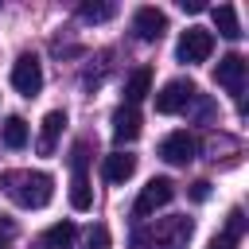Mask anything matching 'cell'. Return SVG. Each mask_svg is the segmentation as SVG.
Returning <instances> with one entry per match:
<instances>
[{"label":"cell","instance_id":"ac0fdd59","mask_svg":"<svg viewBox=\"0 0 249 249\" xmlns=\"http://www.w3.org/2000/svg\"><path fill=\"white\" fill-rule=\"evenodd\" d=\"M4 144L8 148H23L27 144V121L23 117H8L4 121Z\"/></svg>","mask_w":249,"mask_h":249},{"label":"cell","instance_id":"277c9868","mask_svg":"<svg viewBox=\"0 0 249 249\" xmlns=\"http://www.w3.org/2000/svg\"><path fill=\"white\" fill-rule=\"evenodd\" d=\"M210 51H214V35H210L206 27H187V31L179 35L175 58H179V62H187V66H195V62H206V58H210Z\"/></svg>","mask_w":249,"mask_h":249},{"label":"cell","instance_id":"5b68a950","mask_svg":"<svg viewBox=\"0 0 249 249\" xmlns=\"http://www.w3.org/2000/svg\"><path fill=\"white\" fill-rule=\"evenodd\" d=\"M195 97H198V89H195L191 78H171V82L156 93V113H183Z\"/></svg>","mask_w":249,"mask_h":249},{"label":"cell","instance_id":"4fadbf2b","mask_svg":"<svg viewBox=\"0 0 249 249\" xmlns=\"http://www.w3.org/2000/svg\"><path fill=\"white\" fill-rule=\"evenodd\" d=\"M148 93H152V70L140 66V70H132V78L124 82V105H136V101H144Z\"/></svg>","mask_w":249,"mask_h":249},{"label":"cell","instance_id":"3957f363","mask_svg":"<svg viewBox=\"0 0 249 249\" xmlns=\"http://www.w3.org/2000/svg\"><path fill=\"white\" fill-rule=\"evenodd\" d=\"M175 198V183L167 179V175H156V179H148L144 187H140V195H136V218H148V214H156L160 206H167Z\"/></svg>","mask_w":249,"mask_h":249},{"label":"cell","instance_id":"cb8c5ba5","mask_svg":"<svg viewBox=\"0 0 249 249\" xmlns=\"http://www.w3.org/2000/svg\"><path fill=\"white\" fill-rule=\"evenodd\" d=\"M8 241H12V226H4V230H0V249H8Z\"/></svg>","mask_w":249,"mask_h":249},{"label":"cell","instance_id":"ffe728a7","mask_svg":"<svg viewBox=\"0 0 249 249\" xmlns=\"http://www.w3.org/2000/svg\"><path fill=\"white\" fill-rule=\"evenodd\" d=\"M86 245H89V249H109V230H105V226H93L89 237H86Z\"/></svg>","mask_w":249,"mask_h":249},{"label":"cell","instance_id":"9a60e30c","mask_svg":"<svg viewBox=\"0 0 249 249\" xmlns=\"http://www.w3.org/2000/svg\"><path fill=\"white\" fill-rule=\"evenodd\" d=\"M70 206L74 210H89L93 206V191H89L86 171H74V179H70Z\"/></svg>","mask_w":249,"mask_h":249},{"label":"cell","instance_id":"6da1fadb","mask_svg":"<svg viewBox=\"0 0 249 249\" xmlns=\"http://www.w3.org/2000/svg\"><path fill=\"white\" fill-rule=\"evenodd\" d=\"M0 187L8 191L12 202H19L27 210H39V206H47L54 198V179L47 171H4Z\"/></svg>","mask_w":249,"mask_h":249},{"label":"cell","instance_id":"2e32d148","mask_svg":"<svg viewBox=\"0 0 249 249\" xmlns=\"http://www.w3.org/2000/svg\"><path fill=\"white\" fill-rule=\"evenodd\" d=\"M74 237H78L74 222H54V226L43 233V245H51V249H70V245H74Z\"/></svg>","mask_w":249,"mask_h":249},{"label":"cell","instance_id":"44dd1931","mask_svg":"<svg viewBox=\"0 0 249 249\" xmlns=\"http://www.w3.org/2000/svg\"><path fill=\"white\" fill-rule=\"evenodd\" d=\"M191 198H195V202H206V198H210V183H206V179H198V183L191 187Z\"/></svg>","mask_w":249,"mask_h":249},{"label":"cell","instance_id":"8fae6325","mask_svg":"<svg viewBox=\"0 0 249 249\" xmlns=\"http://www.w3.org/2000/svg\"><path fill=\"white\" fill-rule=\"evenodd\" d=\"M105 179L109 183H124V179H132V171H136V156H128V152H113V156H105Z\"/></svg>","mask_w":249,"mask_h":249},{"label":"cell","instance_id":"7a4b0ae2","mask_svg":"<svg viewBox=\"0 0 249 249\" xmlns=\"http://www.w3.org/2000/svg\"><path fill=\"white\" fill-rule=\"evenodd\" d=\"M191 218H160L156 226H144L136 233V245L144 249H187L191 241Z\"/></svg>","mask_w":249,"mask_h":249},{"label":"cell","instance_id":"30bf717a","mask_svg":"<svg viewBox=\"0 0 249 249\" xmlns=\"http://www.w3.org/2000/svg\"><path fill=\"white\" fill-rule=\"evenodd\" d=\"M136 136H140V113H136V105H121L113 113V140L117 144H132Z\"/></svg>","mask_w":249,"mask_h":249},{"label":"cell","instance_id":"9c48e42d","mask_svg":"<svg viewBox=\"0 0 249 249\" xmlns=\"http://www.w3.org/2000/svg\"><path fill=\"white\" fill-rule=\"evenodd\" d=\"M132 27H136V35H140L144 43H156V39L167 31V16H163L160 8H140V12L132 16Z\"/></svg>","mask_w":249,"mask_h":249},{"label":"cell","instance_id":"8992f818","mask_svg":"<svg viewBox=\"0 0 249 249\" xmlns=\"http://www.w3.org/2000/svg\"><path fill=\"white\" fill-rule=\"evenodd\" d=\"M12 86L23 93V97H35L43 89V66L35 54H19L16 66H12Z\"/></svg>","mask_w":249,"mask_h":249},{"label":"cell","instance_id":"d6986e66","mask_svg":"<svg viewBox=\"0 0 249 249\" xmlns=\"http://www.w3.org/2000/svg\"><path fill=\"white\" fill-rule=\"evenodd\" d=\"M226 233H230L233 241H241V233H245V214H241V210H230V222H226Z\"/></svg>","mask_w":249,"mask_h":249},{"label":"cell","instance_id":"e0dca14e","mask_svg":"<svg viewBox=\"0 0 249 249\" xmlns=\"http://www.w3.org/2000/svg\"><path fill=\"white\" fill-rule=\"evenodd\" d=\"M78 16L86 19V23H105V19H113L117 16V4H78Z\"/></svg>","mask_w":249,"mask_h":249},{"label":"cell","instance_id":"ba28073f","mask_svg":"<svg viewBox=\"0 0 249 249\" xmlns=\"http://www.w3.org/2000/svg\"><path fill=\"white\" fill-rule=\"evenodd\" d=\"M214 82L226 86L230 93H241V86H245V58H241V54H226V58H218V66H214Z\"/></svg>","mask_w":249,"mask_h":249},{"label":"cell","instance_id":"603a6c76","mask_svg":"<svg viewBox=\"0 0 249 249\" xmlns=\"http://www.w3.org/2000/svg\"><path fill=\"white\" fill-rule=\"evenodd\" d=\"M202 8H206L202 0H183V12H202Z\"/></svg>","mask_w":249,"mask_h":249},{"label":"cell","instance_id":"7c38bea8","mask_svg":"<svg viewBox=\"0 0 249 249\" xmlns=\"http://www.w3.org/2000/svg\"><path fill=\"white\" fill-rule=\"evenodd\" d=\"M62 124H66V113H62V109H51V113L43 117V136H39V156H51V152H54V140H58V132H62Z\"/></svg>","mask_w":249,"mask_h":249},{"label":"cell","instance_id":"5bb4252c","mask_svg":"<svg viewBox=\"0 0 249 249\" xmlns=\"http://www.w3.org/2000/svg\"><path fill=\"white\" fill-rule=\"evenodd\" d=\"M210 16H214L218 35H226V39H241V23H237L233 4H218V8H210Z\"/></svg>","mask_w":249,"mask_h":249},{"label":"cell","instance_id":"52a82bcc","mask_svg":"<svg viewBox=\"0 0 249 249\" xmlns=\"http://www.w3.org/2000/svg\"><path fill=\"white\" fill-rule=\"evenodd\" d=\"M195 152H198V140H195L187 128L163 136V144H160V156H163L167 163H175V167H187V163L195 160Z\"/></svg>","mask_w":249,"mask_h":249},{"label":"cell","instance_id":"7402d4cb","mask_svg":"<svg viewBox=\"0 0 249 249\" xmlns=\"http://www.w3.org/2000/svg\"><path fill=\"white\" fill-rule=\"evenodd\" d=\"M233 245H237V241H233L230 233H218V237H214V241H210L206 249H233Z\"/></svg>","mask_w":249,"mask_h":249}]
</instances>
